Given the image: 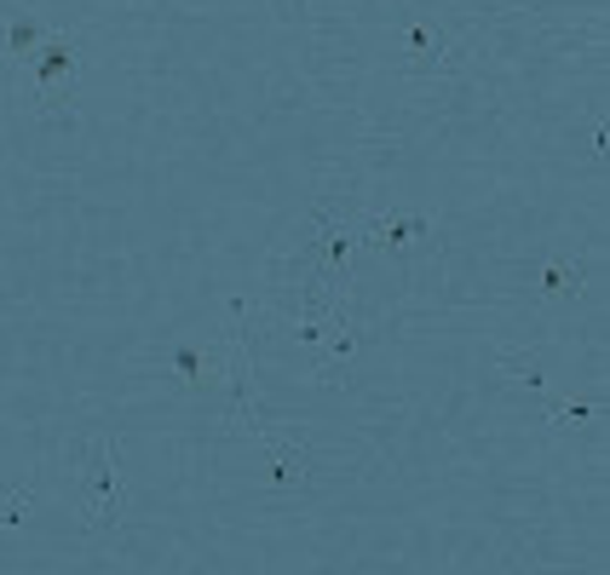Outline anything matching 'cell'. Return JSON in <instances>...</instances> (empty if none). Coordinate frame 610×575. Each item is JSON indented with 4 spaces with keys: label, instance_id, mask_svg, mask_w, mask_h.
I'll return each mask as SVG.
<instances>
[{
    "label": "cell",
    "instance_id": "6da1fadb",
    "mask_svg": "<svg viewBox=\"0 0 610 575\" xmlns=\"http://www.w3.org/2000/svg\"><path fill=\"white\" fill-rule=\"evenodd\" d=\"M81 518L87 524H115L121 518V496H115V455L105 443V461H98V478L87 484V496H81Z\"/></svg>",
    "mask_w": 610,
    "mask_h": 575
},
{
    "label": "cell",
    "instance_id": "7a4b0ae2",
    "mask_svg": "<svg viewBox=\"0 0 610 575\" xmlns=\"http://www.w3.org/2000/svg\"><path fill=\"white\" fill-rule=\"evenodd\" d=\"M587 288V265L582 259H547L541 265V294L547 299H571Z\"/></svg>",
    "mask_w": 610,
    "mask_h": 575
},
{
    "label": "cell",
    "instance_id": "3957f363",
    "mask_svg": "<svg viewBox=\"0 0 610 575\" xmlns=\"http://www.w3.org/2000/svg\"><path fill=\"white\" fill-rule=\"evenodd\" d=\"M594 415H599L594 403H553V408H547V420H553V426H587Z\"/></svg>",
    "mask_w": 610,
    "mask_h": 575
},
{
    "label": "cell",
    "instance_id": "277c9868",
    "mask_svg": "<svg viewBox=\"0 0 610 575\" xmlns=\"http://www.w3.org/2000/svg\"><path fill=\"white\" fill-rule=\"evenodd\" d=\"M24 512H29V489H12V496H0V529H12Z\"/></svg>",
    "mask_w": 610,
    "mask_h": 575
}]
</instances>
